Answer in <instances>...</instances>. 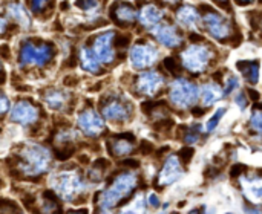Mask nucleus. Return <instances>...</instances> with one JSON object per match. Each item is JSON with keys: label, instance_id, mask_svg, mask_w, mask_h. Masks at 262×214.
<instances>
[{"label": "nucleus", "instance_id": "f257e3e1", "mask_svg": "<svg viewBox=\"0 0 262 214\" xmlns=\"http://www.w3.org/2000/svg\"><path fill=\"white\" fill-rule=\"evenodd\" d=\"M137 185V178L132 173H121L114 184L101 196V208L111 210L126 199Z\"/></svg>", "mask_w": 262, "mask_h": 214}, {"label": "nucleus", "instance_id": "f03ea898", "mask_svg": "<svg viewBox=\"0 0 262 214\" xmlns=\"http://www.w3.org/2000/svg\"><path fill=\"white\" fill-rule=\"evenodd\" d=\"M51 156L46 149L40 146H29L23 150L20 159V170L26 175H38L48 169Z\"/></svg>", "mask_w": 262, "mask_h": 214}, {"label": "nucleus", "instance_id": "7ed1b4c3", "mask_svg": "<svg viewBox=\"0 0 262 214\" xmlns=\"http://www.w3.org/2000/svg\"><path fill=\"white\" fill-rule=\"evenodd\" d=\"M54 55V46L52 44H34L31 41H26L21 44L20 51V64H35V66H45Z\"/></svg>", "mask_w": 262, "mask_h": 214}, {"label": "nucleus", "instance_id": "20e7f679", "mask_svg": "<svg viewBox=\"0 0 262 214\" xmlns=\"http://www.w3.org/2000/svg\"><path fill=\"white\" fill-rule=\"evenodd\" d=\"M169 97L175 106L187 109L198 100V87L193 83L181 78L172 83Z\"/></svg>", "mask_w": 262, "mask_h": 214}, {"label": "nucleus", "instance_id": "39448f33", "mask_svg": "<svg viewBox=\"0 0 262 214\" xmlns=\"http://www.w3.org/2000/svg\"><path fill=\"white\" fill-rule=\"evenodd\" d=\"M54 188L64 201H74V198L83 192V184L74 172H64L54 179Z\"/></svg>", "mask_w": 262, "mask_h": 214}, {"label": "nucleus", "instance_id": "423d86ee", "mask_svg": "<svg viewBox=\"0 0 262 214\" xmlns=\"http://www.w3.org/2000/svg\"><path fill=\"white\" fill-rule=\"evenodd\" d=\"M183 63L184 66L192 70V72H203L207 64H209V60H210V51L209 47L206 46H201V44H193L190 47H187L183 55Z\"/></svg>", "mask_w": 262, "mask_h": 214}, {"label": "nucleus", "instance_id": "0eeeda50", "mask_svg": "<svg viewBox=\"0 0 262 214\" xmlns=\"http://www.w3.org/2000/svg\"><path fill=\"white\" fill-rule=\"evenodd\" d=\"M203 21L207 28V31L218 40H224L230 35L232 29H230V23L227 21V18H224L223 15H220L216 11L209 8V12L204 14Z\"/></svg>", "mask_w": 262, "mask_h": 214}, {"label": "nucleus", "instance_id": "6e6552de", "mask_svg": "<svg viewBox=\"0 0 262 214\" xmlns=\"http://www.w3.org/2000/svg\"><path fill=\"white\" fill-rule=\"evenodd\" d=\"M158 58V51L147 43H137L130 51V61L134 67L144 69L152 66Z\"/></svg>", "mask_w": 262, "mask_h": 214}, {"label": "nucleus", "instance_id": "1a4fd4ad", "mask_svg": "<svg viewBox=\"0 0 262 214\" xmlns=\"http://www.w3.org/2000/svg\"><path fill=\"white\" fill-rule=\"evenodd\" d=\"M38 118V109L28 101H18L11 110V121L21 126H29Z\"/></svg>", "mask_w": 262, "mask_h": 214}, {"label": "nucleus", "instance_id": "9d476101", "mask_svg": "<svg viewBox=\"0 0 262 214\" xmlns=\"http://www.w3.org/2000/svg\"><path fill=\"white\" fill-rule=\"evenodd\" d=\"M94 54L101 63H111L114 60V32H104L97 37Z\"/></svg>", "mask_w": 262, "mask_h": 214}, {"label": "nucleus", "instance_id": "9b49d317", "mask_svg": "<svg viewBox=\"0 0 262 214\" xmlns=\"http://www.w3.org/2000/svg\"><path fill=\"white\" fill-rule=\"evenodd\" d=\"M78 126L81 127V130L89 135V136H95L98 133H101L104 130V124H103V120L97 115L95 110L92 109H88L84 110L80 118H78Z\"/></svg>", "mask_w": 262, "mask_h": 214}, {"label": "nucleus", "instance_id": "f8f14e48", "mask_svg": "<svg viewBox=\"0 0 262 214\" xmlns=\"http://www.w3.org/2000/svg\"><path fill=\"white\" fill-rule=\"evenodd\" d=\"M181 173H183V169L180 165L178 158L177 156H169L164 167H163V170H161V173L158 175V185L164 187V185L173 184L175 181L180 179Z\"/></svg>", "mask_w": 262, "mask_h": 214}, {"label": "nucleus", "instance_id": "ddd939ff", "mask_svg": "<svg viewBox=\"0 0 262 214\" xmlns=\"http://www.w3.org/2000/svg\"><path fill=\"white\" fill-rule=\"evenodd\" d=\"M163 83H164V78L158 72H146L138 77L137 87L141 93L155 95L158 92V89L163 86Z\"/></svg>", "mask_w": 262, "mask_h": 214}, {"label": "nucleus", "instance_id": "4468645a", "mask_svg": "<svg viewBox=\"0 0 262 214\" xmlns=\"http://www.w3.org/2000/svg\"><path fill=\"white\" fill-rule=\"evenodd\" d=\"M152 34L155 35V38L161 43V44H164V46H167V47H177V46H180L181 44V35L177 32V29L173 28V26H169V25H161V26H157L154 31H152Z\"/></svg>", "mask_w": 262, "mask_h": 214}, {"label": "nucleus", "instance_id": "2eb2a0df", "mask_svg": "<svg viewBox=\"0 0 262 214\" xmlns=\"http://www.w3.org/2000/svg\"><path fill=\"white\" fill-rule=\"evenodd\" d=\"M103 115L111 120V121H127L129 120V115H130V110L127 107L126 103H121L118 100H114L107 104L103 106Z\"/></svg>", "mask_w": 262, "mask_h": 214}, {"label": "nucleus", "instance_id": "dca6fc26", "mask_svg": "<svg viewBox=\"0 0 262 214\" xmlns=\"http://www.w3.org/2000/svg\"><path fill=\"white\" fill-rule=\"evenodd\" d=\"M112 18L118 25H126L135 20V9L130 3H117L112 9Z\"/></svg>", "mask_w": 262, "mask_h": 214}, {"label": "nucleus", "instance_id": "f3484780", "mask_svg": "<svg viewBox=\"0 0 262 214\" xmlns=\"http://www.w3.org/2000/svg\"><path fill=\"white\" fill-rule=\"evenodd\" d=\"M130 133L127 135H120L117 136L115 139L109 141V153L112 152L114 156H123V155H129L134 149L132 146V139L134 138H129V139H124L126 136H129Z\"/></svg>", "mask_w": 262, "mask_h": 214}, {"label": "nucleus", "instance_id": "a211bd4d", "mask_svg": "<svg viewBox=\"0 0 262 214\" xmlns=\"http://www.w3.org/2000/svg\"><path fill=\"white\" fill-rule=\"evenodd\" d=\"M243 187H244V195L246 198L253 202L258 204L262 202V179H246L243 181Z\"/></svg>", "mask_w": 262, "mask_h": 214}, {"label": "nucleus", "instance_id": "6ab92c4d", "mask_svg": "<svg viewBox=\"0 0 262 214\" xmlns=\"http://www.w3.org/2000/svg\"><path fill=\"white\" fill-rule=\"evenodd\" d=\"M177 18L178 21L186 26V28H192L198 23L200 20V14L198 11L193 8V6H189V5H183L178 11H177Z\"/></svg>", "mask_w": 262, "mask_h": 214}, {"label": "nucleus", "instance_id": "aec40b11", "mask_svg": "<svg viewBox=\"0 0 262 214\" xmlns=\"http://www.w3.org/2000/svg\"><path fill=\"white\" fill-rule=\"evenodd\" d=\"M238 69L243 72V75L247 78L249 83L255 84L259 80V61L252 60V61H238L236 63Z\"/></svg>", "mask_w": 262, "mask_h": 214}, {"label": "nucleus", "instance_id": "412c9836", "mask_svg": "<svg viewBox=\"0 0 262 214\" xmlns=\"http://www.w3.org/2000/svg\"><path fill=\"white\" fill-rule=\"evenodd\" d=\"M138 18H140L141 25H144V26H154V25H157L163 18V11L158 9L154 5H147V6H144L141 9Z\"/></svg>", "mask_w": 262, "mask_h": 214}, {"label": "nucleus", "instance_id": "4be33fe9", "mask_svg": "<svg viewBox=\"0 0 262 214\" xmlns=\"http://www.w3.org/2000/svg\"><path fill=\"white\" fill-rule=\"evenodd\" d=\"M45 100H46V103H48V106H49L51 109L60 110V109L64 107L66 100H68V95H66L64 92H61V90L52 89V90H48V92H46Z\"/></svg>", "mask_w": 262, "mask_h": 214}, {"label": "nucleus", "instance_id": "5701e85b", "mask_svg": "<svg viewBox=\"0 0 262 214\" xmlns=\"http://www.w3.org/2000/svg\"><path fill=\"white\" fill-rule=\"evenodd\" d=\"M80 61H81V66H83V69H86V70H89V72H92V74H98L100 72V66H98V58H97V55L95 54H91L88 49H81L80 51Z\"/></svg>", "mask_w": 262, "mask_h": 214}, {"label": "nucleus", "instance_id": "b1692460", "mask_svg": "<svg viewBox=\"0 0 262 214\" xmlns=\"http://www.w3.org/2000/svg\"><path fill=\"white\" fill-rule=\"evenodd\" d=\"M221 90H223V89H221L218 84H213V83L206 84V86L203 87V101H204V104L210 106V104L216 103L218 100H221L223 95H224Z\"/></svg>", "mask_w": 262, "mask_h": 214}, {"label": "nucleus", "instance_id": "393cba45", "mask_svg": "<svg viewBox=\"0 0 262 214\" xmlns=\"http://www.w3.org/2000/svg\"><path fill=\"white\" fill-rule=\"evenodd\" d=\"M8 12H9V15H11V17H14V18H15L21 26L29 28V25H31L29 17H28V14H26L25 8H23L20 3H11V5L8 6Z\"/></svg>", "mask_w": 262, "mask_h": 214}, {"label": "nucleus", "instance_id": "a878e982", "mask_svg": "<svg viewBox=\"0 0 262 214\" xmlns=\"http://www.w3.org/2000/svg\"><path fill=\"white\" fill-rule=\"evenodd\" d=\"M226 113V109L223 107V109H218L216 112H215V115L207 121V124H206V129H207V132H213L215 129H216V126H218V123H220V120L223 118V115Z\"/></svg>", "mask_w": 262, "mask_h": 214}, {"label": "nucleus", "instance_id": "bb28decb", "mask_svg": "<svg viewBox=\"0 0 262 214\" xmlns=\"http://www.w3.org/2000/svg\"><path fill=\"white\" fill-rule=\"evenodd\" d=\"M75 6L81 8V9H86V11H92V9H95L98 6V2L97 0H77Z\"/></svg>", "mask_w": 262, "mask_h": 214}, {"label": "nucleus", "instance_id": "cd10ccee", "mask_svg": "<svg viewBox=\"0 0 262 214\" xmlns=\"http://www.w3.org/2000/svg\"><path fill=\"white\" fill-rule=\"evenodd\" d=\"M252 126L255 130H258L259 133H262V109H259L258 112L253 113L252 116Z\"/></svg>", "mask_w": 262, "mask_h": 214}, {"label": "nucleus", "instance_id": "c85d7f7f", "mask_svg": "<svg viewBox=\"0 0 262 214\" xmlns=\"http://www.w3.org/2000/svg\"><path fill=\"white\" fill-rule=\"evenodd\" d=\"M238 86H239V80L236 78V77H229L227 78V84H226V93H230L232 90H235V89H238Z\"/></svg>", "mask_w": 262, "mask_h": 214}, {"label": "nucleus", "instance_id": "c756f323", "mask_svg": "<svg viewBox=\"0 0 262 214\" xmlns=\"http://www.w3.org/2000/svg\"><path fill=\"white\" fill-rule=\"evenodd\" d=\"M164 66H166V69L169 70V72H172V74H178V67H177V61L173 60V58H170V57H167L166 60H164Z\"/></svg>", "mask_w": 262, "mask_h": 214}, {"label": "nucleus", "instance_id": "7c9ffc66", "mask_svg": "<svg viewBox=\"0 0 262 214\" xmlns=\"http://www.w3.org/2000/svg\"><path fill=\"white\" fill-rule=\"evenodd\" d=\"M180 156H181V159L187 164V162L192 159V156H193V149H190V147L183 149V150H181V153H180Z\"/></svg>", "mask_w": 262, "mask_h": 214}, {"label": "nucleus", "instance_id": "2f4dec72", "mask_svg": "<svg viewBox=\"0 0 262 214\" xmlns=\"http://www.w3.org/2000/svg\"><path fill=\"white\" fill-rule=\"evenodd\" d=\"M51 0H31V5L35 11H41Z\"/></svg>", "mask_w": 262, "mask_h": 214}, {"label": "nucleus", "instance_id": "473e14b6", "mask_svg": "<svg viewBox=\"0 0 262 214\" xmlns=\"http://www.w3.org/2000/svg\"><path fill=\"white\" fill-rule=\"evenodd\" d=\"M244 170H246V167H244V165H241V164H235V165L232 167L230 175H232V178H238Z\"/></svg>", "mask_w": 262, "mask_h": 214}, {"label": "nucleus", "instance_id": "72a5a7b5", "mask_svg": "<svg viewBox=\"0 0 262 214\" xmlns=\"http://www.w3.org/2000/svg\"><path fill=\"white\" fill-rule=\"evenodd\" d=\"M150 150H152V144L150 142H147V141H143L141 142V149H140V152L141 153H150Z\"/></svg>", "mask_w": 262, "mask_h": 214}, {"label": "nucleus", "instance_id": "f704fd0d", "mask_svg": "<svg viewBox=\"0 0 262 214\" xmlns=\"http://www.w3.org/2000/svg\"><path fill=\"white\" fill-rule=\"evenodd\" d=\"M247 100H246V97H244V93H241V95H238L236 97V103H238V106L241 107V109H244L246 106H247V103H246Z\"/></svg>", "mask_w": 262, "mask_h": 214}, {"label": "nucleus", "instance_id": "c9c22d12", "mask_svg": "<svg viewBox=\"0 0 262 214\" xmlns=\"http://www.w3.org/2000/svg\"><path fill=\"white\" fill-rule=\"evenodd\" d=\"M149 204H150L152 207L157 208V207L160 205V201H158V198H157L155 195H150V196H149Z\"/></svg>", "mask_w": 262, "mask_h": 214}, {"label": "nucleus", "instance_id": "e433bc0d", "mask_svg": "<svg viewBox=\"0 0 262 214\" xmlns=\"http://www.w3.org/2000/svg\"><path fill=\"white\" fill-rule=\"evenodd\" d=\"M77 84V80L74 77H66L64 78V86H75Z\"/></svg>", "mask_w": 262, "mask_h": 214}, {"label": "nucleus", "instance_id": "4c0bfd02", "mask_svg": "<svg viewBox=\"0 0 262 214\" xmlns=\"http://www.w3.org/2000/svg\"><path fill=\"white\" fill-rule=\"evenodd\" d=\"M247 92H249V97H250L253 101H258V100H259V93H258L256 90H253V89H249Z\"/></svg>", "mask_w": 262, "mask_h": 214}, {"label": "nucleus", "instance_id": "58836bf2", "mask_svg": "<svg viewBox=\"0 0 262 214\" xmlns=\"http://www.w3.org/2000/svg\"><path fill=\"white\" fill-rule=\"evenodd\" d=\"M6 109H8V98H6V95L3 93V95H2V113H5Z\"/></svg>", "mask_w": 262, "mask_h": 214}, {"label": "nucleus", "instance_id": "ea45409f", "mask_svg": "<svg viewBox=\"0 0 262 214\" xmlns=\"http://www.w3.org/2000/svg\"><path fill=\"white\" fill-rule=\"evenodd\" d=\"M123 164H124V165H127V167H135V169L140 165V162H138L137 159H135V161H134V159H127V161H124Z\"/></svg>", "mask_w": 262, "mask_h": 214}, {"label": "nucleus", "instance_id": "a19ab883", "mask_svg": "<svg viewBox=\"0 0 262 214\" xmlns=\"http://www.w3.org/2000/svg\"><path fill=\"white\" fill-rule=\"evenodd\" d=\"M203 113H204L203 109H200V107H195V109H193V115H195V116H203Z\"/></svg>", "mask_w": 262, "mask_h": 214}, {"label": "nucleus", "instance_id": "79ce46f5", "mask_svg": "<svg viewBox=\"0 0 262 214\" xmlns=\"http://www.w3.org/2000/svg\"><path fill=\"white\" fill-rule=\"evenodd\" d=\"M190 40H192V41H195V40L201 41V40H203V37H201V35H195V34H192V35H190Z\"/></svg>", "mask_w": 262, "mask_h": 214}, {"label": "nucleus", "instance_id": "37998d69", "mask_svg": "<svg viewBox=\"0 0 262 214\" xmlns=\"http://www.w3.org/2000/svg\"><path fill=\"white\" fill-rule=\"evenodd\" d=\"M2 55H3V58H8V46H2Z\"/></svg>", "mask_w": 262, "mask_h": 214}, {"label": "nucleus", "instance_id": "c03bdc74", "mask_svg": "<svg viewBox=\"0 0 262 214\" xmlns=\"http://www.w3.org/2000/svg\"><path fill=\"white\" fill-rule=\"evenodd\" d=\"M167 3H173V2H177V0H166Z\"/></svg>", "mask_w": 262, "mask_h": 214}, {"label": "nucleus", "instance_id": "a18cd8bd", "mask_svg": "<svg viewBox=\"0 0 262 214\" xmlns=\"http://www.w3.org/2000/svg\"><path fill=\"white\" fill-rule=\"evenodd\" d=\"M243 2H250V0H243Z\"/></svg>", "mask_w": 262, "mask_h": 214}]
</instances>
